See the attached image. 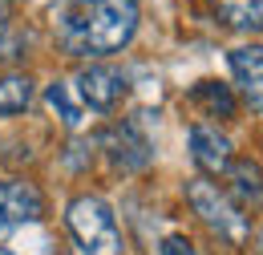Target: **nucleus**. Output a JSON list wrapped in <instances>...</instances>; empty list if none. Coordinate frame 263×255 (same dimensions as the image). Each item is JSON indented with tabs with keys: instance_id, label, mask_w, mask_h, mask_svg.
Here are the masks:
<instances>
[{
	"instance_id": "1",
	"label": "nucleus",
	"mask_w": 263,
	"mask_h": 255,
	"mask_svg": "<svg viewBox=\"0 0 263 255\" xmlns=\"http://www.w3.org/2000/svg\"><path fill=\"white\" fill-rule=\"evenodd\" d=\"M138 0H69L57 4V45L69 57H114L138 32Z\"/></svg>"
},
{
	"instance_id": "2",
	"label": "nucleus",
	"mask_w": 263,
	"mask_h": 255,
	"mask_svg": "<svg viewBox=\"0 0 263 255\" xmlns=\"http://www.w3.org/2000/svg\"><path fill=\"white\" fill-rule=\"evenodd\" d=\"M65 231L77 255H126V235L101 194H73L65 203Z\"/></svg>"
},
{
	"instance_id": "3",
	"label": "nucleus",
	"mask_w": 263,
	"mask_h": 255,
	"mask_svg": "<svg viewBox=\"0 0 263 255\" xmlns=\"http://www.w3.org/2000/svg\"><path fill=\"white\" fill-rule=\"evenodd\" d=\"M182 194H186V207L198 215V223L206 227L219 243H227V247H243V243L251 239V219H247V215L227 198V191H219V183H211V178L195 174V178H186Z\"/></svg>"
},
{
	"instance_id": "4",
	"label": "nucleus",
	"mask_w": 263,
	"mask_h": 255,
	"mask_svg": "<svg viewBox=\"0 0 263 255\" xmlns=\"http://www.w3.org/2000/svg\"><path fill=\"white\" fill-rule=\"evenodd\" d=\"M98 150L105 154V162L118 170V174H142L150 170L154 162V142L146 126L138 118H122V122H109L98 134Z\"/></svg>"
},
{
	"instance_id": "5",
	"label": "nucleus",
	"mask_w": 263,
	"mask_h": 255,
	"mask_svg": "<svg viewBox=\"0 0 263 255\" xmlns=\"http://www.w3.org/2000/svg\"><path fill=\"white\" fill-rule=\"evenodd\" d=\"M73 94L81 101V110H93V114H114L126 97H130V77L118 69V65L93 61L85 69H77L73 77Z\"/></svg>"
},
{
	"instance_id": "6",
	"label": "nucleus",
	"mask_w": 263,
	"mask_h": 255,
	"mask_svg": "<svg viewBox=\"0 0 263 255\" xmlns=\"http://www.w3.org/2000/svg\"><path fill=\"white\" fill-rule=\"evenodd\" d=\"M45 219V194L33 178H0V243Z\"/></svg>"
},
{
	"instance_id": "7",
	"label": "nucleus",
	"mask_w": 263,
	"mask_h": 255,
	"mask_svg": "<svg viewBox=\"0 0 263 255\" xmlns=\"http://www.w3.org/2000/svg\"><path fill=\"white\" fill-rule=\"evenodd\" d=\"M186 146H191V158H195V166L202 170V178L227 174V166L235 162L231 138L219 126H211V122H195V126L186 130Z\"/></svg>"
},
{
	"instance_id": "8",
	"label": "nucleus",
	"mask_w": 263,
	"mask_h": 255,
	"mask_svg": "<svg viewBox=\"0 0 263 255\" xmlns=\"http://www.w3.org/2000/svg\"><path fill=\"white\" fill-rule=\"evenodd\" d=\"M227 65H231V77H235L239 94L255 110H263V45H235L227 53Z\"/></svg>"
},
{
	"instance_id": "9",
	"label": "nucleus",
	"mask_w": 263,
	"mask_h": 255,
	"mask_svg": "<svg viewBox=\"0 0 263 255\" xmlns=\"http://www.w3.org/2000/svg\"><path fill=\"white\" fill-rule=\"evenodd\" d=\"M227 198L243 215L263 211V166L255 158H235L227 166Z\"/></svg>"
},
{
	"instance_id": "10",
	"label": "nucleus",
	"mask_w": 263,
	"mask_h": 255,
	"mask_svg": "<svg viewBox=\"0 0 263 255\" xmlns=\"http://www.w3.org/2000/svg\"><path fill=\"white\" fill-rule=\"evenodd\" d=\"M206 8L231 32H263V0H206Z\"/></svg>"
},
{
	"instance_id": "11",
	"label": "nucleus",
	"mask_w": 263,
	"mask_h": 255,
	"mask_svg": "<svg viewBox=\"0 0 263 255\" xmlns=\"http://www.w3.org/2000/svg\"><path fill=\"white\" fill-rule=\"evenodd\" d=\"M33 77L25 73V69H8V73H0V118H16V114H25L29 105H33Z\"/></svg>"
},
{
	"instance_id": "12",
	"label": "nucleus",
	"mask_w": 263,
	"mask_h": 255,
	"mask_svg": "<svg viewBox=\"0 0 263 255\" xmlns=\"http://www.w3.org/2000/svg\"><path fill=\"white\" fill-rule=\"evenodd\" d=\"M186 97L195 101L206 118H235V94H231V85H223V81H198V85L186 89Z\"/></svg>"
},
{
	"instance_id": "13",
	"label": "nucleus",
	"mask_w": 263,
	"mask_h": 255,
	"mask_svg": "<svg viewBox=\"0 0 263 255\" xmlns=\"http://www.w3.org/2000/svg\"><path fill=\"white\" fill-rule=\"evenodd\" d=\"M45 105L61 118L65 130H81L85 126V110H81V101H77V94H73L69 81H49V85H45Z\"/></svg>"
},
{
	"instance_id": "14",
	"label": "nucleus",
	"mask_w": 263,
	"mask_h": 255,
	"mask_svg": "<svg viewBox=\"0 0 263 255\" xmlns=\"http://www.w3.org/2000/svg\"><path fill=\"white\" fill-rule=\"evenodd\" d=\"M158 255H195V243L182 231H170V235L158 239Z\"/></svg>"
},
{
	"instance_id": "15",
	"label": "nucleus",
	"mask_w": 263,
	"mask_h": 255,
	"mask_svg": "<svg viewBox=\"0 0 263 255\" xmlns=\"http://www.w3.org/2000/svg\"><path fill=\"white\" fill-rule=\"evenodd\" d=\"M4 32H8V4L0 0V41H4Z\"/></svg>"
},
{
	"instance_id": "16",
	"label": "nucleus",
	"mask_w": 263,
	"mask_h": 255,
	"mask_svg": "<svg viewBox=\"0 0 263 255\" xmlns=\"http://www.w3.org/2000/svg\"><path fill=\"white\" fill-rule=\"evenodd\" d=\"M255 255H263V227L255 231Z\"/></svg>"
},
{
	"instance_id": "17",
	"label": "nucleus",
	"mask_w": 263,
	"mask_h": 255,
	"mask_svg": "<svg viewBox=\"0 0 263 255\" xmlns=\"http://www.w3.org/2000/svg\"><path fill=\"white\" fill-rule=\"evenodd\" d=\"M0 255H16V251H8V247H0Z\"/></svg>"
},
{
	"instance_id": "18",
	"label": "nucleus",
	"mask_w": 263,
	"mask_h": 255,
	"mask_svg": "<svg viewBox=\"0 0 263 255\" xmlns=\"http://www.w3.org/2000/svg\"><path fill=\"white\" fill-rule=\"evenodd\" d=\"M53 4H69V0H53Z\"/></svg>"
}]
</instances>
